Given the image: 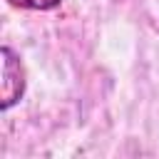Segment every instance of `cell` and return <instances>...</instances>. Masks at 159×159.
Instances as JSON below:
<instances>
[{
  "label": "cell",
  "mask_w": 159,
  "mask_h": 159,
  "mask_svg": "<svg viewBox=\"0 0 159 159\" xmlns=\"http://www.w3.org/2000/svg\"><path fill=\"white\" fill-rule=\"evenodd\" d=\"M2 84H0V109L7 112L10 107H15L22 94H25V70L20 57L15 55L12 47H2Z\"/></svg>",
  "instance_id": "6da1fadb"
},
{
  "label": "cell",
  "mask_w": 159,
  "mask_h": 159,
  "mask_svg": "<svg viewBox=\"0 0 159 159\" xmlns=\"http://www.w3.org/2000/svg\"><path fill=\"white\" fill-rule=\"evenodd\" d=\"M62 0H10V5L15 7H25V10H55L60 7Z\"/></svg>",
  "instance_id": "7a4b0ae2"
}]
</instances>
